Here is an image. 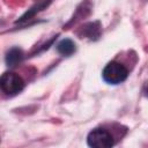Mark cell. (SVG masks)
<instances>
[{"instance_id":"cell-1","label":"cell","mask_w":148,"mask_h":148,"mask_svg":"<svg viewBox=\"0 0 148 148\" xmlns=\"http://www.w3.org/2000/svg\"><path fill=\"white\" fill-rule=\"evenodd\" d=\"M128 75V72L126 69V67L117 61H111L109 62L102 72V76L103 80L105 82H108L109 84H118L121 83L126 80Z\"/></svg>"},{"instance_id":"cell-4","label":"cell","mask_w":148,"mask_h":148,"mask_svg":"<svg viewBox=\"0 0 148 148\" xmlns=\"http://www.w3.org/2000/svg\"><path fill=\"white\" fill-rule=\"evenodd\" d=\"M57 49H58V52H59L60 54L68 57V56H71V54H73V53L75 52V49H76V47H75V44H74L73 40L66 38V39H62V40L58 44Z\"/></svg>"},{"instance_id":"cell-2","label":"cell","mask_w":148,"mask_h":148,"mask_svg":"<svg viewBox=\"0 0 148 148\" xmlns=\"http://www.w3.org/2000/svg\"><path fill=\"white\" fill-rule=\"evenodd\" d=\"M0 86L3 92L7 95H16L24 88V81L20 75L13 72H6L0 79Z\"/></svg>"},{"instance_id":"cell-5","label":"cell","mask_w":148,"mask_h":148,"mask_svg":"<svg viewBox=\"0 0 148 148\" xmlns=\"http://www.w3.org/2000/svg\"><path fill=\"white\" fill-rule=\"evenodd\" d=\"M22 58V52L21 50L18 49H12L8 53H7V57H6V61L8 64V66H14L16 65Z\"/></svg>"},{"instance_id":"cell-3","label":"cell","mask_w":148,"mask_h":148,"mask_svg":"<svg viewBox=\"0 0 148 148\" xmlns=\"http://www.w3.org/2000/svg\"><path fill=\"white\" fill-rule=\"evenodd\" d=\"M87 143L95 148H109L114 145L112 135L104 128L92 130L87 138Z\"/></svg>"}]
</instances>
